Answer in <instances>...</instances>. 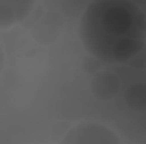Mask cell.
<instances>
[{"label":"cell","mask_w":146,"mask_h":144,"mask_svg":"<svg viewBox=\"0 0 146 144\" xmlns=\"http://www.w3.org/2000/svg\"><path fill=\"white\" fill-rule=\"evenodd\" d=\"M80 39L102 61L127 63L146 39V14L131 0H94L80 19Z\"/></svg>","instance_id":"obj_1"},{"label":"cell","mask_w":146,"mask_h":144,"mask_svg":"<svg viewBox=\"0 0 146 144\" xmlns=\"http://www.w3.org/2000/svg\"><path fill=\"white\" fill-rule=\"evenodd\" d=\"M65 144H119L122 139L106 124L100 122H78L66 129V134L60 137Z\"/></svg>","instance_id":"obj_2"},{"label":"cell","mask_w":146,"mask_h":144,"mask_svg":"<svg viewBox=\"0 0 146 144\" xmlns=\"http://www.w3.org/2000/svg\"><path fill=\"white\" fill-rule=\"evenodd\" d=\"M63 26H65V19L58 10L44 9L34 15L29 26V31H31V36L39 44H51L60 37Z\"/></svg>","instance_id":"obj_3"},{"label":"cell","mask_w":146,"mask_h":144,"mask_svg":"<svg viewBox=\"0 0 146 144\" xmlns=\"http://www.w3.org/2000/svg\"><path fill=\"white\" fill-rule=\"evenodd\" d=\"M33 5L34 0H0V27H12L26 20Z\"/></svg>","instance_id":"obj_4"},{"label":"cell","mask_w":146,"mask_h":144,"mask_svg":"<svg viewBox=\"0 0 146 144\" xmlns=\"http://www.w3.org/2000/svg\"><path fill=\"white\" fill-rule=\"evenodd\" d=\"M90 90L95 98L99 100H110L114 98L121 90L119 78L109 70H99L94 73L90 81Z\"/></svg>","instance_id":"obj_5"},{"label":"cell","mask_w":146,"mask_h":144,"mask_svg":"<svg viewBox=\"0 0 146 144\" xmlns=\"http://www.w3.org/2000/svg\"><path fill=\"white\" fill-rule=\"evenodd\" d=\"M127 107L134 112H145L146 110V83H133L127 87L124 93Z\"/></svg>","instance_id":"obj_6"},{"label":"cell","mask_w":146,"mask_h":144,"mask_svg":"<svg viewBox=\"0 0 146 144\" xmlns=\"http://www.w3.org/2000/svg\"><path fill=\"white\" fill-rule=\"evenodd\" d=\"M129 63H131L134 68H145L146 66V44L129 59Z\"/></svg>","instance_id":"obj_7"},{"label":"cell","mask_w":146,"mask_h":144,"mask_svg":"<svg viewBox=\"0 0 146 144\" xmlns=\"http://www.w3.org/2000/svg\"><path fill=\"white\" fill-rule=\"evenodd\" d=\"M3 61H5V56H3V51H2V46H0V73L3 70Z\"/></svg>","instance_id":"obj_8"}]
</instances>
